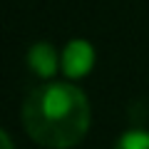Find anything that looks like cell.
<instances>
[{
  "label": "cell",
  "mask_w": 149,
  "mask_h": 149,
  "mask_svg": "<svg viewBox=\"0 0 149 149\" xmlns=\"http://www.w3.org/2000/svg\"><path fill=\"white\" fill-rule=\"evenodd\" d=\"M92 122L90 102L80 87L50 82L22 102V124L32 142L47 149H72L85 139Z\"/></svg>",
  "instance_id": "1"
},
{
  "label": "cell",
  "mask_w": 149,
  "mask_h": 149,
  "mask_svg": "<svg viewBox=\"0 0 149 149\" xmlns=\"http://www.w3.org/2000/svg\"><path fill=\"white\" fill-rule=\"evenodd\" d=\"M95 47H92V42H87V40H82V37H77V40H70L67 45H65L62 50V72L67 74L70 80H80V77H87L90 74V70L95 67Z\"/></svg>",
  "instance_id": "2"
},
{
  "label": "cell",
  "mask_w": 149,
  "mask_h": 149,
  "mask_svg": "<svg viewBox=\"0 0 149 149\" xmlns=\"http://www.w3.org/2000/svg\"><path fill=\"white\" fill-rule=\"evenodd\" d=\"M62 62L57 55V50L50 42H35L30 50H27V65L30 70L37 74V77H45L50 80L55 72H57V65Z\"/></svg>",
  "instance_id": "3"
},
{
  "label": "cell",
  "mask_w": 149,
  "mask_h": 149,
  "mask_svg": "<svg viewBox=\"0 0 149 149\" xmlns=\"http://www.w3.org/2000/svg\"><path fill=\"white\" fill-rule=\"evenodd\" d=\"M114 149H149V132L147 129H127L114 142Z\"/></svg>",
  "instance_id": "4"
},
{
  "label": "cell",
  "mask_w": 149,
  "mask_h": 149,
  "mask_svg": "<svg viewBox=\"0 0 149 149\" xmlns=\"http://www.w3.org/2000/svg\"><path fill=\"white\" fill-rule=\"evenodd\" d=\"M0 142H3V149H13V139H10V134L3 129L0 132Z\"/></svg>",
  "instance_id": "5"
}]
</instances>
